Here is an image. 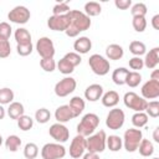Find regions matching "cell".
<instances>
[{
    "instance_id": "13",
    "label": "cell",
    "mask_w": 159,
    "mask_h": 159,
    "mask_svg": "<svg viewBox=\"0 0 159 159\" xmlns=\"http://www.w3.org/2000/svg\"><path fill=\"white\" fill-rule=\"evenodd\" d=\"M48 133H50V135H51L56 142H58V143H65V142H67V139H68V137H70L68 129H67L63 124H61V123H55V124H52V125L50 127V129H48Z\"/></svg>"
},
{
    "instance_id": "37",
    "label": "cell",
    "mask_w": 159,
    "mask_h": 159,
    "mask_svg": "<svg viewBox=\"0 0 159 159\" xmlns=\"http://www.w3.org/2000/svg\"><path fill=\"white\" fill-rule=\"evenodd\" d=\"M130 12H132L133 17H144L147 14V6L143 2H138V4L132 6Z\"/></svg>"
},
{
    "instance_id": "40",
    "label": "cell",
    "mask_w": 159,
    "mask_h": 159,
    "mask_svg": "<svg viewBox=\"0 0 159 159\" xmlns=\"http://www.w3.org/2000/svg\"><path fill=\"white\" fill-rule=\"evenodd\" d=\"M11 48H10V42L9 40H5L0 37V58H6L10 56Z\"/></svg>"
},
{
    "instance_id": "42",
    "label": "cell",
    "mask_w": 159,
    "mask_h": 159,
    "mask_svg": "<svg viewBox=\"0 0 159 159\" xmlns=\"http://www.w3.org/2000/svg\"><path fill=\"white\" fill-rule=\"evenodd\" d=\"M133 27L137 32H143L147 27V20L145 17H133Z\"/></svg>"
},
{
    "instance_id": "14",
    "label": "cell",
    "mask_w": 159,
    "mask_h": 159,
    "mask_svg": "<svg viewBox=\"0 0 159 159\" xmlns=\"http://www.w3.org/2000/svg\"><path fill=\"white\" fill-rule=\"evenodd\" d=\"M84 150H86V138L77 134L72 139V143L70 145V155L73 159H77L81 155H83Z\"/></svg>"
},
{
    "instance_id": "45",
    "label": "cell",
    "mask_w": 159,
    "mask_h": 159,
    "mask_svg": "<svg viewBox=\"0 0 159 159\" xmlns=\"http://www.w3.org/2000/svg\"><path fill=\"white\" fill-rule=\"evenodd\" d=\"M68 11H70V7H68L67 2H60V4L55 5L53 9H52L53 15H65Z\"/></svg>"
},
{
    "instance_id": "39",
    "label": "cell",
    "mask_w": 159,
    "mask_h": 159,
    "mask_svg": "<svg viewBox=\"0 0 159 159\" xmlns=\"http://www.w3.org/2000/svg\"><path fill=\"white\" fill-rule=\"evenodd\" d=\"M57 67H58V71H60L61 73H63V75H70V73H72V72H73V68H75L65 57L60 60Z\"/></svg>"
},
{
    "instance_id": "5",
    "label": "cell",
    "mask_w": 159,
    "mask_h": 159,
    "mask_svg": "<svg viewBox=\"0 0 159 159\" xmlns=\"http://www.w3.org/2000/svg\"><path fill=\"white\" fill-rule=\"evenodd\" d=\"M88 65L91 67V70L93 71V73L98 75V76H104L109 72V62L101 55H92L89 58H88Z\"/></svg>"
},
{
    "instance_id": "30",
    "label": "cell",
    "mask_w": 159,
    "mask_h": 159,
    "mask_svg": "<svg viewBox=\"0 0 159 159\" xmlns=\"http://www.w3.org/2000/svg\"><path fill=\"white\" fill-rule=\"evenodd\" d=\"M145 50H147L145 48V45L143 42H140V41H132L129 43V51L133 55H135V57H139V56L144 55L145 53Z\"/></svg>"
},
{
    "instance_id": "29",
    "label": "cell",
    "mask_w": 159,
    "mask_h": 159,
    "mask_svg": "<svg viewBox=\"0 0 159 159\" xmlns=\"http://www.w3.org/2000/svg\"><path fill=\"white\" fill-rule=\"evenodd\" d=\"M21 145V139L17 135H9L5 140V147L6 149H9L10 152H16Z\"/></svg>"
},
{
    "instance_id": "16",
    "label": "cell",
    "mask_w": 159,
    "mask_h": 159,
    "mask_svg": "<svg viewBox=\"0 0 159 159\" xmlns=\"http://www.w3.org/2000/svg\"><path fill=\"white\" fill-rule=\"evenodd\" d=\"M102 94H103V88H102V86H101V84H96V83L88 86V87L86 88V91H84V97H86V99L89 101V102H96V101H98V99L102 97Z\"/></svg>"
},
{
    "instance_id": "46",
    "label": "cell",
    "mask_w": 159,
    "mask_h": 159,
    "mask_svg": "<svg viewBox=\"0 0 159 159\" xmlns=\"http://www.w3.org/2000/svg\"><path fill=\"white\" fill-rule=\"evenodd\" d=\"M11 35V26L7 22H1L0 24V37L9 40Z\"/></svg>"
},
{
    "instance_id": "15",
    "label": "cell",
    "mask_w": 159,
    "mask_h": 159,
    "mask_svg": "<svg viewBox=\"0 0 159 159\" xmlns=\"http://www.w3.org/2000/svg\"><path fill=\"white\" fill-rule=\"evenodd\" d=\"M142 94L145 99H155L159 97V82L149 80L142 87Z\"/></svg>"
},
{
    "instance_id": "2",
    "label": "cell",
    "mask_w": 159,
    "mask_h": 159,
    "mask_svg": "<svg viewBox=\"0 0 159 159\" xmlns=\"http://www.w3.org/2000/svg\"><path fill=\"white\" fill-rule=\"evenodd\" d=\"M99 124V118L94 113L86 114L77 125V133L82 137H89Z\"/></svg>"
},
{
    "instance_id": "41",
    "label": "cell",
    "mask_w": 159,
    "mask_h": 159,
    "mask_svg": "<svg viewBox=\"0 0 159 159\" xmlns=\"http://www.w3.org/2000/svg\"><path fill=\"white\" fill-rule=\"evenodd\" d=\"M40 66H41V68H42L43 71H46V72H52V71H55V68H56V62H55L53 57H51V58H42V60L40 61Z\"/></svg>"
},
{
    "instance_id": "22",
    "label": "cell",
    "mask_w": 159,
    "mask_h": 159,
    "mask_svg": "<svg viewBox=\"0 0 159 159\" xmlns=\"http://www.w3.org/2000/svg\"><path fill=\"white\" fill-rule=\"evenodd\" d=\"M68 106H70L73 116L75 117H78L83 112V109H84V101L81 97H73L70 101V104Z\"/></svg>"
},
{
    "instance_id": "31",
    "label": "cell",
    "mask_w": 159,
    "mask_h": 159,
    "mask_svg": "<svg viewBox=\"0 0 159 159\" xmlns=\"http://www.w3.org/2000/svg\"><path fill=\"white\" fill-rule=\"evenodd\" d=\"M140 81H142L140 73L137 72V71H132V72H128V75H127L125 84H128L129 87L134 88V87H137V86L140 83Z\"/></svg>"
},
{
    "instance_id": "17",
    "label": "cell",
    "mask_w": 159,
    "mask_h": 159,
    "mask_svg": "<svg viewBox=\"0 0 159 159\" xmlns=\"http://www.w3.org/2000/svg\"><path fill=\"white\" fill-rule=\"evenodd\" d=\"M55 118L58 123H65V122H68L70 119L75 118L71 108L68 104H65V106H60L56 112H55Z\"/></svg>"
},
{
    "instance_id": "49",
    "label": "cell",
    "mask_w": 159,
    "mask_h": 159,
    "mask_svg": "<svg viewBox=\"0 0 159 159\" xmlns=\"http://www.w3.org/2000/svg\"><path fill=\"white\" fill-rule=\"evenodd\" d=\"M152 26L155 30H159V15H154L152 19Z\"/></svg>"
},
{
    "instance_id": "34",
    "label": "cell",
    "mask_w": 159,
    "mask_h": 159,
    "mask_svg": "<svg viewBox=\"0 0 159 159\" xmlns=\"http://www.w3.org/2000/svg\"><path fill=\"white\" fill-rule=\"evenodd\" d=\"M39 154V148L35 143H27L24 149V155L26 159H35Z\"/></svg>"
},
{
    "instance_id": "25",
    "label": "cell",
    "mask_w": 159,
    "mask_h": 159,
    "mask_svg": "<svg viewBox=\"0 0 159 159\" xmlns=\"http://www.w3.org/2000/svg\"><path fill=\"white\" fill-rule=\"evenodd\" d=\"M15 40H16L17 45L30 43L31 42V35L26 29H17L15 31Z\"/></svg>"
},
{
    "instance_id": "50",
    "label": "cell",
    "mask_w": 159,
    "mask_h": 159,
    "mask_svg": "<svg viewBox=\"0 0 159 159\" xmlns=\"http://www.w3.org/2000/svg\"><path fill=\"white\" fill-rule=\"evenodd\" d=\"M83 159H99V157H98L97 153H91V152H88L87 154L83 155Z\"/></svg>"
},
{
    "instance_id": "12",
    "label": "cell",
    "mask_w": 159,
    "mask_h": 159,
    "mask_svg": "<svg viewBox=\"0 0 159 159\" xmlns=\"http://www.w3.org/2000/svg\"><path fill=\"white\" fill-rule=\"evenodd\" d=\"M7 17L15 24H26L30 20V10H27V7L25 6H16L10 10Z\"/></svg>"
},
{
    "instance_id": "33",
    "label": "cell",
    "mask_w": 159,
    "mask_h": 159,
    "mask_svg": "<svg viewBox=\"0 0 159 159\" xmlns=\"http://www.w3.org/2000/svg\"><path fill=\"white\" fill-rule=\"evenodd\" d=\"M32 125H34V120H32V118L31 117H29V116H21L19 119H17V127L21 129V130H24V132H26V130H30L31 128H32Z\"/></svg>"
},
{
    "instance_id": "44",
    "label": "cell",
    "mask_w": 159,
    "mask_h": 159,
    "mask_svg": "<svg viewBox=\"0 0 159 159\" xmlns=\"http://www.w3.org/2000/svg\"><path fill=\"white\" fill-rule=\"evenodd\" d=\"M65 58H66L73 67L78 66V65L81 63V61H82L81 56H80L78 53H76V52H68V53H66V55H65Z\"/></svg>"
},
{
    "instance_id": "6",
    "label": "cell",
    "mask_w": 159,
    "mask_h": 159,
    "mask_svg": "<svg viewBox=\"0 0 159 159\" xmlns=\"http://www.w3.org/2000/svg\"><path fill=\"white\" fill-rule=\"evenodd\" d=\"M65 155H66L65 147L57 143H47L42 147L41 150L42 159H62Z\"/></svg>"
},
{
    "instance_id": "43",
    "label": "cell",
    "mask_w": 159,
    "mask_h": 159,
    "mask_svg": "<svg viewBox=\"0 0 159 159\" xmlns=\"http://www.w3.org/2000/svg\"><path fill=\"white\" fill-rule=\"evenodd\" d=\"M16 50H17V53H19L20 56H29V55L32 52L34 47H32V43L30 42V43L17 45V46H16Z\"/></svg>"
},
{
    "instance_id": "7",
    "label": "cell",
    "mask_w": 159,
    "mask_h": 159,
    "mask_svg": "<svg viewBox=\"0 0 159 159\" xmlns=\"http://www.w3.org/2000/svg\"><path fill=\"white\" fill-rule=\"evenodd\" d=\"M124 104H125V107H128L135 112H143V111H145L148 102L144 98L139 97L134 92H127L124 94Z\"/></svg>"
},
{
    "instance_id": "55",
    "label": "cell",
    "mask_w": 159,
    "mask_h": 159,
    "mask_svg": "<svg viewBox=\"0 0 159 159\" xmlns=\"http://www.w3.org/2000/svg\"><path fill=\"white\" fill-rule=\"evenodd\" d=\"M153 159H159V158H153Z\"/></svg>"
},
{
    "instance_id": "9",
    "label": "cell",
    "mask_w": 159,
    "mask_h": 159,
    "mask_svg": "<svg viewBox=\"0 0 159 159\" xmlns=\"http://www.w3.org/2000/svg\"><path fill=\"white\" fill-rule=\"evenodd\" d=\"M76 80L72 77H66L61 81H58L55 86V93L58 97H66L70 93H72L76 89Z\"/></svg>"
},
{
    "instance_id": "4",
    "label": "cell",
    "mask_w": 159,
    "mask_h": 159,
    "mask_svg": "<svg viewBox=\"0 0 159 159\" xmlns=\"http://www.w3.org/2000/svg\"><path fill=\"white\" fill-rule=\"evenodd\" d=\"M106 132L99 130L98 133L89 135L88 139H86V149L91 153H102L106 148Z\"/></svg>"
},
{
    "instance_id": "48",
    "label": "cell",
    "mask_w": 159,
    "mask_h": 159,
    "mask_svg": "<svg viewBox=\"0 0 159 159\" xmlns=\"http://www.w3.org/2000/svg\"><path fill=\"white\" fill-rule=\"evenodd\" d=\"M114 4H116V6H117L118 9H120V10H127V9L132 5V1H130V0H116Z\"/></svg>"
},
{
    "instance_id": "54",
    "label": "cell",
    "mask_w": 159,
    "mask_h": 159,
    "mask_svg": "<svg viewBox=\"0 0 159 159\" xmlns=\"http://www.w3.org/2000/svg\"><path fill=\"white\" fill-rule=\"evenodd\" d=\"M1 144H2V137H1V134H0V147H1Z\"/></svg>"
},
{
    "instance_id": "47",
    "label": "cell",
    "mask_w": 159,
    "mask_h": 159,
    "mask_svg": "<svg viewBox=\"0 0 159 159\" xmlns=\"http://www.w3.org/2000/svg\"><path fill=\"white\" fill-rule=\"evenodd\" d=\"M129 67L132 70H135V71L137 70H142L144 67V62H143V60L140 57H133V58L129 60Z\"/></svg>"
},
{
    "instance_id": "1",
    "label": "cell",
    "mask_w": 159,
    "mask_h": 159,
    "mask_svg": "<svg viewBox=\"0 0 159 159\" xmlns=\"http://www.w3.org/2000/svg\"><path fill=\"white\" fill-rule=\"evenodd\" d=\"M67 16L70 17V26L65 32L70 37H76L80 32L88 30L92 24L91 19L78 10H70L67 12Z\"/></svg>"
},
{
    "instance_id": "51",
    "label": "cell",
    "mask_w": 159,
    "mask_h": 159,
    "mask_svg": "<svg viewBox=\"0 0 159 159\" xmlns=\"http://www.w3.org/2000/svg\"><path fill=\"white\" fill-rule=\"evenodd\" d=\"M150 80H153V81H158V82H159V70H154V71L152 72V75H150Z\"/></svg>"
},
{
    "instance_id": "27",
    "label": "cell",
    "mask_w": 159,
    "mask_h": 159,
    "mask_svg": "<svg viewBox=\"0 0 159 159\" xmlns=\"http://www.w3.org/2000/svg\"><path fill=\"white\" fill-rule=\"evenodd\" d=\"M106 143L108 145V149L111 152H118L120 150L123 143H122V139L118 137V135H109L107 139H106Z\"/></svg>"
},
{
    "instance_id": "24",
    "label": "cell",
    "mask_w": 159,
    "mask_h": 159,
    "mask_svg": "<svg viewBox=\"0 0 159 159\" xmlns=\"http://www.w3.org/2000/svg\"><path fill=\"white\" fill-rule=\"evenodd\" d=\"M128 70L124 68V67H119L117 70L113 71L112 73V80L118 86H122V84H125V78H127V75H128Z\"/></svg>"
},
{
    "instance_id": "11",
    "label": "cell",
    "mask_w": 159,
    "mask_h": 159,
    "mask_svg": "<svg viewBox=\"0 0 159 159\" xmlns=\"http://www.w3.org/2000/svg\"><path fill=\"white\" fill-rule=\"evenodd\" d=\"M37 53L42 58H51L55 55V46L51 39L48 37H41L36 43Z\"/></svg>"
},
{
    "instance_id": "35",
    "label": "cell",
    "mask_w": 159,
    "mask_h": 159,
    "mask_svg": "<svg viewBox=\"0 0 159 159\" xmlns=\"http://www.w3.org/2000/svg\"><path fill=\"white\" fill-rule=\"evenodd\" d=\"M14 99V92L12 89L5 87V88H0V104H7L10 102H12Z\"/></svg>"
},
{
    "instance_id": "21",
    "label": "cell",
    "mask_w": 159,
    "mask_h": 159,
    "mask_svg": "<svg viewBox=\"0 0 159 159\" xmlns=\"http://www.w3.org/2000/svg\"><path fill=\"white\" fill-rule=\"evenodd\" d=\"M119 102V94L116 91H108L102 97V104L104 107H114Z\"/></svg>"
},
{
    "instance_id": "32",
    "label": "cell",
    "mask_w": 159,
    "mask_h": 159,
    "mask_svg": "<svg viewBox=\"0 0 159 159\" xmlns=\"http://www.w3.org/2000/svg\"><path fill=\"white\" fill-rule=\"evenodd\" d=\"M132 123H133L134 127L142 128L148 123V116L145 113H143V112H137L132 117Z\"/></svg>"
},
{
    "instance_id": "3",
    "label": "cell",
    "mask_w": 159,
    "mask_h": 159,
    "mask_svg": "<svg viewBox=\"0 0 159 159\" xmlns=\"http://www.w3.org/2000/svg\"><path fill=\"white\" fill-rule=\"evenodd\" d=\"M142 139H143V134H142L140 129H134V128L127 129L124 132V148H125V150L129 153L135 152L138 149Z\"/></svg>"
},
{
    "instance_id": "19",
    "label": "cell",
    "mask_w": 159,
    "mask_h": 159,
    "mask_svg": "<svg viewBox=\"0 0 159 159\" xmlns=\"http://www.w3.org/2000/svg\"><path fill=\"white\" fill-rule=\"evenodd\" d=\"M92 47V42L88 37L82 36L80 39H77L73 43V48L76 51V53H87Z\"/></svg>"
},
{
    "instance_id": "28",
    "label": "cell",
    "mask_w": 159,
    "mask_h": 159,
    "mask_svg": "<svg viewBox=\"0 0 159 159\" xmlns=\"http://www.w3.org/2000/svg\"><path fill=\"white\" fill-rule=\"evenodd\" d=\"M84 11H86V15L89 17V16H97L101 14L102 11V7L98 2L96 1H89L84 5Z\"/></svg>"
},
{
    "instance_id": "23",
    "label": "cell",
    "mask_w": 159,
    "mask_h": 159,
    "mask_svg": "<svg viewBox=\"0 0 159 159\" xmlns=\"http://www.w3.org/2000/svg\"><path fill=\"white\" fill-rule=\"evenodd\" d=\"M24 106L20 102H12L7 108V114L11 119H19L21 116H24Z\"/></svg>"
},
{
    "instance_id": "52",
    "label": "cell",
    "mask_w": 159,
    "mask_h": 159,
    "mask_svg": "<svg viewBox=\"0 0 159 159\" xmlns=\"http://www.w3.org/2000/svg\"><path fill=\"white\" fill-rule=\"evenodd\" d=\"M153 139H154L157 143H159V127H157V128L154 129V133H153Z\"/></svg>"
},
{
    "instance_id": "8",
    "label": "cell",
    "mask_w": 159,
    "mask_h": 159,
    "mask_svg": "<svg viewBox=\"0 0 159 159\" xmlns=\"http://www.w3.org/2000/svg\"><path fill=\"white\" fill-rule=\"evenodd\" d=\"M124 112L119 108H113L109 111V113L107 114V119H106V125L112 129V130H117L119 128H122L123 123H124Z\"/></svg>"
},
{
    "instance_id": "26",
    "label": "cell",
    "mask_w": 159,
    "mask_h": 159,
    "mask_svg": "<svg viewBox=\"0 0 159 159\" xmlns=\"http://www.w3.org/2000/svg\"><path fill=\"white\" fill-rule=\"evenodd\" d=\"M138 150L142 157H150L154 153V147H153L152 142H149L148 139H142V142L138 147Z\"/></svg>"
},
{
    "instance_id": "36",
    "label": "cell",
    "mask_w": 159,
    "mask_h": 159,
    "mask_svg": "<svg viewBox=\"0 0 159 159\" xmlns=\"http://www.w3.org/2000/svg\"><path fill=\"white\" fill-rule=\"evenodd\" d=\"M50 118H51V113H50V111L46 109V108H40V109H37L36 113H35V119H36L39 123H41V124L47 123V122L50 120Z\"/></svg>"
},
{
    "instance_id": "53",
    "label": "cell",
    "mask_w": 159,
    "mask_h": 159,
    "mask_svg": "<svg viewBox=\"0 0 159 159\" xmlns=\"http://www.w3.org/2000/svg\"><path fill=\"white\" fill-rule=\"evenodd\" d=\"M5 117V109L2 108V106L0 104V119H2Z\"/></svg>"
},
{
    "instance_id": "10",
    "label": "cell",
    "mask_w": 159,
    "mask_h": 159,
    "mask_svg": "<svg viewBox=\"0 0 159 159\" xmlns=\"http://www.w3.org/2000/svg\"><path fill=\"white\" fill-rule=\"evenodd\" d=\"M47 26L53 31H66L70 26V17L65 15H52L47 20Z\"/></svg>"
},
{
    "instance_id": "38",
    "label": "cell",
    "mask_w": 159,
    "mask_h": 159,
    "mask_svg": "<svg viewBox=\"0 0 159 159\" xmlns=\"http://www.w3.org/2000/svg\"><path fill=\"white\" fill-rule=\"evenodd\" d=\"M147 116L152 117V118H157L159 116V102L158 101H153V102H149L147 104Z\"/></svg>"
},
{
    "instance_id": "18",
    "label": "cell",
    "mask_w": 159,
    "mask_h": 159,
    "mask_svg": "<svg viewBox=\"0 0 159 159\" xmlns=\"http://www.w3.org/2000/svg\"><path fill=\"white\" fill-rule=\"evenodd\" d=\"M144 66L149 70H153L157 67V65L159 63V47H154L152 48L147 55L145 58L143 60Z\"/></svg>"
},
{
    "instance_id": "20",
    "label": "cell",
    "mask_w": 159,
    "mask_h": 159,
    "mask_svg": "<svg viewBox=\"0 0 159 159\" xmlns=\"http://www.w3.org/2000/svg\"><path fill=\"white\" fill-rule=\"evenodd\" d=\"M123 48H122V46H119V45H117V43H112V45H109L107 48H106V55H107V57L109 58V60H114V61H117V60H120L122 57H123Z\"/></svg>"
}]
</instances>
